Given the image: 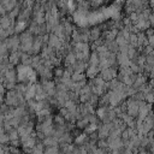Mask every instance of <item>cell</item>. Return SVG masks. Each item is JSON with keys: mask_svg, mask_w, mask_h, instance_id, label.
<instances>
[{"mask_svg": "<svg viewBox=\"0 0 154 154\" xmlns=\"http://www.w3.org/2000/svg\"><path fill=\"white\" fill-rule=\"evenodd\" d=\"M94 154H103V152L101 149H96V150H94Z\"/></svg>", "mask_w": 154, "mask_h": 154, "instance_id": "obj_1", "label": "cell"}]
</instances>
